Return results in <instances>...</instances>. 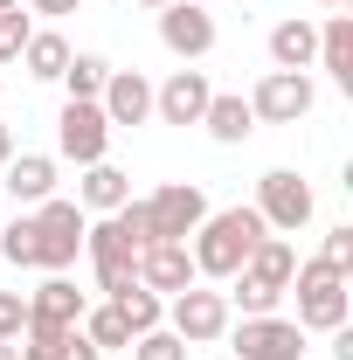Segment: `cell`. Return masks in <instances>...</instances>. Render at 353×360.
Returning a JSON list of instances; mask_svg holds the SVG:
<instances>
[{
    "mask_svg": "<svg viewBox=\"0 0 353 360\" xmlns=\"http://www.w3.org/2000/svg\"><path fill=\"white\" fill-rule=\"evenodd\" d=\"M291 270H298V250H291L284 236H264V243L250 250L243 277H257V284H270V291H291Z\"/></svg>",
    "mask_w": 353,
    "mask_h": 360,
    "instance_id": "21",
    "label": "cell"
},
{
    "mask_svg": "<svg viewBox=\"0 0 353 360\" xmlns=\"http://www.w3.org/2000/svg\"><path fill=\"white\" fill-rule=\"evenodd\" d=\"M125 354H132V360H187L194 347H187L180 333H167V326H153V333H139V340L125 347Z\"/></svg>",
    "mask_w": 353,
    "mask_h": 360,
    "instance_id": "27",
    "label": "cell"
},
{
    "mask_svg": "<svg viewBox=\"0 0 353 360\" xmlns=\"http://www.w3.org/2000/svg\"><path fill=\"white\" fill-rule=\"evenodd\" d=\"M319 264H326V270H340V277H353V222L326 229V243H319Z\"/></svg>",
    "mask_w": 353,
    "mask_h": 360,
    "instance_id": "28",
    "label": "cell"
},
{
    "mask_svg": "<svg viewBox=\"0 0 353 360\" xmlns=\"http://www.w3.org/2000/svg\"><path fill=\"white\" fill-rule=\"evenodd\" d=\"M201 7H215V0H201Z\"/></svg>",
    "mask_w": 353,
    "mask_h": 360,
    "instance_id": "40",
    "label": "cell"
},
{
    "mask_svg": "<svg viewBox=\"0 0 353 360\" xmlns=\"http://www.w3.org/2000/svg\"><path fill=\"white\" fill-rule=\"evenodd\" d=\"M125 201H132V174L111 167V160H90L84 187H77V208H84V215H118Z\"/></svg>",
    "mask_w": 353,
    "mask_h": 360,
    "instance_id": "15",
    "label": "cell"
},
{
    "mask_svg": "<svg viewBox=\"0 0 353 360\" xmlns=\"http://www.w3.org/2000/svg\"><path fill=\"white\" fill-rule=\"evenodd\" d=\"M312 104H319V90H312L305 70H264L250 90L257 125H298V118H312Z\"/></svg>",
    "mask_w": 353,
    "mask_h": 360,
    "instance_id": "4",
    "label": "cell"
},
{
    "mask_svg": "<svg viewBox=\"0 0 353 360\" xmlns=\"http://www.w3.org/2000/svg\"><path fill=\"white\" fill-rule=\"evenodd\" d=\"M319 7H347V0H319Z\"/></svg>",
    "mask_w": 353,
    "mask_h": 360,
    "instance_id": "39",
    "label": "cell"
},
{
    "mask_svg": "<svg viewBox=\"0 0 353 360\" xmlns=\"http://www.w3.org/2000/svg\"><path fill=\"white\" fill-rule=\"evenodd\" d=\"M56 360H104V354H97V347H90L84 333L70 326V333H63V347H56Z\"/></svg>",
    "mask_w": 353,
    "mask_h": 360,
    "instance_id": "32",
    "label": "cell"
},
{
    "mask_svg": "<svg viewBox=\"0 0 353 360\" xmlns=\"http://www.w3.org/2000/svg\"><path fill=\"white\" fill-rule=\"evenodd\" d=\"M111 222L125 229V243H132V250H153V215H146V201H125Z\"/></svg>",
    "mask_w": 353,
    "mask_h": 360,
    "instance_id": "30",
    "label": "cell"
},
{
    "mask_svg": "<svg viewBox=\"0 0 353 360\" xmlns=\"http://www.w3.org/2000/svg\"><path fill=\"white\" fill-rule=\"evenodd\" d=\"M84 305H90V298L56 270V277H42V284L28 291V326H56V333H70V326L84 319Z\"/></svg>",
    "mask_w": 353,
    "mask_h": 360,
    "instance_id": "14",
    "label": "cell"
},
{
    "mask_svg": "<svg viewBox=\"0 0 353 360\" xmlns=\"http://www.w3.org/2000/svg\"><path fill=\"white\" fill-rule=\"evenodd\" d=\"M236 360H305V333H298V319H243L236 326Z\"/></svg>",
    "mask_w": 353,
    "mask_h": 360,
    "instance_id": "10",
    "label": "cell"
},
{
    "mask_svg": "<svg viewBox=\"0 0 353 360\" xmlns=\"http://www.w3.org/2000/svg\"><path fill=\"white\" fill-rule=\"evenodd\" d=\"M139 284L160 291V298H180L187 284H201V277H194V257H187V243H153V250H139Z\"/></svg>",
    "mask_w": 353,
    "mask_h": 360,
    "instance_id": "13",
    "label": "cell"
},
{
    "mask_svg": "<svg viewBox=\"0 0 353 360\" xmlns=\"http://www.w3.org/2000/svg\"><path fill=\"white\" fill-rule=\"evenodd\" d=\"M28 333V291H0V340Z\"/></svg>",
    "mask_w": 353,
    "mask_h": 360,
    "instance_id": "31",
    "label": "cell"
},
{
    "mask_svg": "<svg viewBox=\"0 0 353 360\" xmlns=\"http://www.w3.org/2000/svg\"><path fill=\"white\" fill-rule=\"evenodd\" d=\"M319 70L340 90H353V14H333V21L319 28Z\"/></svg>",
    "mask_w": 353,
    "mask_h": 360,
    "instance_id": "19",
    "label": "cell"
},
{
    "mask_svg": "<svg viewBox=\"0 0 353 360\" xmlns=\"http://www.w3.org/2000/svg\"><path fill=\"white\" fill-rule=\"evenodd\" d=\"M222 298H229V312H243V319H264V312H277V298H284V291H270V284H257V277H243V270H236Z\"/></svg>",
    "mask_w": 353,
    "mask_h": 360,
    "instance_id": "25",
    "label": "cell"
},
{
    "mask_svg": "<svg viewBox=\"0 0 353 360\" xmlns=\"http://www.w3.org/2000/svg\"><path fill=\"white\" fill-rule=\"evenodd\" d=\"M229 298L222 291H201V284H187L180 298H167V333H180L187 347H215L222 333H229Z\"/></svg>",
    "mask_w": 353,
    "mask_h": 360,
    "instance_id": "6",
    "label": "cell"
},
{
    "mask_svg": "<svg viewBox=\"0 0 353 360\" xmlns=\"http://www.w3.org/2000/svg\"><path fill=\"white\" fill-rule=\"evenodd\" d=\"M0 187H7L21 208H42L49 194H56V160H49V153H14V160L0 167Z\"/></svg>",
    "mask_w": 353,
    "mask_h": 360,
    "instance_id": "16",
    "label": "cell"
},
{
    "mask_svg": "<svg viewBox=\"0 0 353 360\" xmlns=\"http://www.w3.org/2000/svg\"><path fill=\"white\" fill-rule=\"evenodd\" d=\"M104 77H111V63H104L97 49H84V56H70V70H63V90H70V104H97V90H104Z\"/></svg>",
    "mask_w": 353,
    "mask_h": 360,
    "instance_id": "23",
    "label": "cell"
},
{
    "mask_svg": "<svg viewBox=\"0 0 353 360\" xmlns=\"http://www.w3.org/2000/svg\"><path fill=\"white\" fill-rule=\"evenodd\" d=\"M201 125L215 146H243V139L257 132V111H250V97H236V90H215L208 97V111H201Z\"/></svg>",
    "mask_w": 353,
    "mask_h": 360,
    "instance_id": "18",
    "label": "cell"
},
{
    "mask_svg": "<svg viewBox=\"0 0 353 360\" xmlns=\"http://www.w3.org/2000/svg\"><path fill=\"white\" fill-rule=\"evenodd\" d=\"M208 97H215V84H208V70H174L167 84L153 90V118H160V125H201Z\"/></svg>",
    "mask_w": 353,
    "mask_h": 360,
    "instance_id": "11",
    "label": "cell"
},
{
    "mask_svg": "<svg viewBox=\"0 0 353 360\" xmlns=\"http://www.w3.org/2000/svg\"><path fill=\"white\" fill-rule=\"evenodd\" d=\"M77 333H84L97 354H125L132 347V326H125V312L104 298V305H84V319H77Z\"/></svg>",
    "mask_w": 353,
    "mask_h": 360,
    "instance_id": "22",
    "label": "cell"
},
{
    "mask_svg": "<svg viewBox=\"0 0 353 360\" xmlns=\"http://www.w3.org/2000/svg\"><path fill=\"white\" fill-rule=\"evenodd\" d=\"M70 56H77V49L63 42L56 28H35V35H28V49H21V70H28L35 84H63V70H70Z\"/></svg>",
    "mask_w": 353,
    "mask_h": 360,
    "instance_id": "20",
    "label": "cell"
},
{
    "mask_svg": "<svg viewBox=\"0 0 353 360\" xmlns=\"http://www.w3.org/2000/svg\"><path fill=\"white\" fill-rule=\"evenodd\" d=\"M270 229H264V215L257 208H208V222L194 229V277H215V284H229L236 270L250 264V250L264 243Z\"/></svg>",
    "mask_w": 353,
    "mask_h": 360,
    "instance_id": "1",
    "label": "cell"
},
{
    "mask_svg": "<svg viewBox=\"0 0 353 360\" xmlns=\"http://www.w3.org/2000/svg\"><path fill=\"white\" fill-rule=\"evenodd\" d=\"M28 7H35V14H77L84 0H28Z\"/></svg>",
    "mask_w": 353,
    "mask_h": 360,
    "instance_id": "33",
    "label": "cell"
},
{
    "mask_svg": "<svg viewBox=\"0 0 353 360\" xmlns=\"http://www.w3.org/2000/svg\"><path fill=\"white\" fill-rule=\"evenodd\" d=\"M333 354H340V360H353V333H347V326L333 333Z\"/></svg>",
    "mask_w": 353,
    "mask_h": 360,
    "instance_id": "34",
    "label": "cell"
},
{
    "mask_svg": "<svg viewBox=\"0 0 353 360\" xmlns=\"http://www.w3.org/2000/svg\"><path fill=\"white\" fill-rule=\"evenodd\" d=\"M291 284H298V333H340V326H347L353 291H347L340 270H326L319 257H312V264L291 270Z\"/></svg>",
    "mask_w": 353,
    "mask_h": 360,
    "instance_id": "2",
    "label": "cell"
},
{
    "mask_svg": "<svg viewBox=\"0 0 353 360\" xmlns=\"http://www.w3.org/2000/svg\"><path fill=\"white\" fill-rule=\"evenodd\" d=\"M146 215H153V243H187L194 229L208 222V194L194 180H167L146 194Z\"/></svg>",
    "mask_w": 353,
    "mask_h": 360,
    "instance_id": "5",
    "label": "cell"
},
{
    "mask_svg": "<svg viewBox=\"0 0 353 360\" xmlns=\"http://www.w3.org/2000/svg\"><path fill=\"white\" fill-rule=\"evenodd\" d=\"M97 111L111 118V132H118V125H146V118H153V84H146L139 70H111L104 90H97Z\"/></svg>",
    "mask_w": 353,
    "mask_h": 360,
    "instance_id": "12",
    "label": "cell"
},
{
    "mask_svg": "<svg viewBox=\"0 0 353 360\" xmlns=\"http://www.w3.org/2000/svg\"><path fill=\"white\" fill-rule=\"evenodd\" d=\"M160 42L174 49L180 63H201V56L215 49V14H208L201 0H167V7H160Z\"/></svg>",
    "mask_w": 353,
    "mask_h": 360,
    "instance_id": "8",
    "label": "cell"
},
{
    "mask_svg": "<svg viewBox=\"0 0 353 360\" xmlns=\"http://www.w3.org/2000/svg\"><path fill=\"white\" fill-rule=\"evenodd\" d=\"M28 35H35V21H28L21 7H7V14H0V63H14V56L28 49Z\"/></svg>",
    "mask_w": 353,
    "mask_h": 360,
    "instance_id": "29",
    "label": "cell"
},
{
    "mask_svg": "<svg viewBox=\"0 0 353 360\" xmlns=\"http://www.w3.org/2000/svg\"><path fill=\"white\" fill-rule=\"evenodd\" d=\"M14 160V125H0V167Z\"/></svg>",
    "mask_w": 353,
    "mask_h": 360,
    "instance_id": "35",
    "label": "cell"
},
{
    "mask_svg": "<svg viewBox=\"0 0 353 360\" xmlns=\"http://www.w3.org/2000/svg\"><path fill=\"white\" fill-rule=\"evenodd\" d=\"M312 187L291 167H270L264 180H257V215H264V229H284V236H298V229L312 222Z\"/></svg>",
    "mask_w": 353,
    "mask_h": 360,
    "instance_id": "7",
    "label": "cell"
},
{
    "mask_svg": "<svg viewBox=\"0 0 353 360\" xmlns=\"http://www.w3.org/2000/svg\"><path fill=\"white\" fill-rule=\"evenodd\" d=\"M7 7H21V0H0V14H7Z\"/></svg>",
    "mask_w": 353,
    "mask_h": 360,
    "instance_id": "38",
    "label": "cell"
},
{
    "mask_svg": "<svg viewBox=\"0 0 353 360\" xmlns=\"http://www.w3.org/2000/svg\"><path fill=\"white\" fill-rule=\"evenodd\" d=\"M111 305L125 312L132 340H139V333H153V326H167V298H160V291H146V284H125V291H118Z\"/></svg>",
    "mask_w": 353,
    "mask_h": 360,
    "instance_id": "24",
    "label": "cell"
},
{
    "mask_svg": "<svg viewBox=\"0 0 353 360\" xmlns=\"http://www.w3.org/2000/svg\"><path fill=\"white\" fill-rule=\"evenodd\" d=\"M28 222H35V270H70L77 264V250H84V229L90 215L77 208V201H63V194H49L42 208H28Z\"/></svg>",
    "mask_w": 353,
    "mask_h": 360,
    "instance_id": "3",
    "label": "cell"
},
{
    "mask_svg": "<svg viewBox=\"0 0 353 360\" xmlns=\"http://www.w3.org/2000/svg\"><path fill=\"white\" fill-rule=\"evenodd\" d=\"M56 153L77 160V167L104 160V153H111V118H104L97 104H63V118H56Z\"/></svg>",
    "mask_w": 353,
    "mask_h": 360,
    "instance_id": "9",
    "label": "cell"
},
{
    "mask_svg": "<svg viewBox=\"0 0 353 360\" xmlns=\"http://www.w3.org/2000/svg\"><path fill=\"white\" fill-rule=\"evenodd\" d=\"M0 257H7L14 270H35V222H28V215L0 222Z\"/></svg>",
    "mask_w": 353,
    "mask_h": 360,
    "instance_id": "26",
    "label": "cell"
},
{
    "mask_svg": "<svg viewBox=\"0 0 353 360\" xmlns=\"http://www.w3.org/2000/svg\"><path fill=\"white\" fill-rule=\"evenodd\" d=\"M0 360H21V347H14V340H0Z\"/></svg>",
    "mask_w": 353,
    "mask_h": 360,
    "instance_id": "36",
    "label": "cell"
},
{
    "mask_svg": "<svg viewBox=\"0 0 353 360\" xmlns=\"http://www.w3.org/2000/svg\"><path fill=\"white\" fill-rule=\"evenodd\" d=\"M312 63H319V28H312L305 14L277 21L270 28V70H312Z\"/></svg>",
    "mask_w": 353,
    "mask_h": 360,
    "instance_id": "17",
    "label": "cell"
},
{
    "mask_svg": "<svg viewBox=\"0 0 353 360\" xmlns=\"http://www.w3.org/2000/svg\"><path fill=\"white\" fill-rule=\"evenodd\" d=\"M132 7H153V14H160V7H167V0H132Z\"/></svg>",
    "mask_w": 353,
    "mask_h": 360,
    "instance_id": "37",
    "label": "cell"
}]
</instances>
